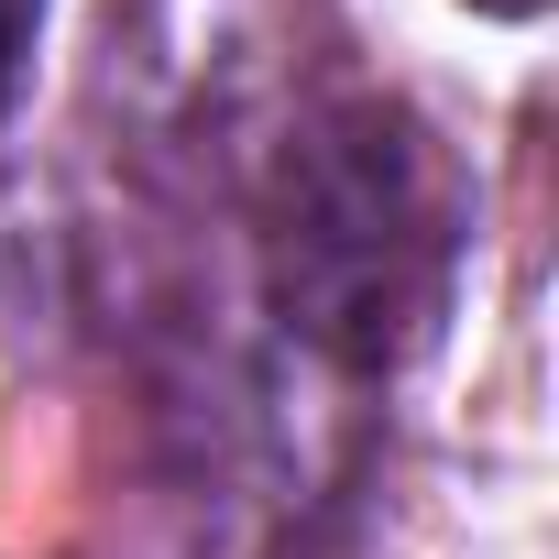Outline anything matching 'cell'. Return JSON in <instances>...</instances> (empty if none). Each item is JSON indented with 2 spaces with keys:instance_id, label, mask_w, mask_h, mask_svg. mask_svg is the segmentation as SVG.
Masks as SVG:
<instances>
[{
  "instance_id": "cell-1",
  "label": "cell",
  "mask_w": 559,
  "mask_h": 559,
  "mask_svg": "<svg viewBox=\"0 0 559 559\" xmlns=\"http://www.w3.org/2000/svg\"><path fill=\"white\" fill-rule=\"evenodd\" d=\"M461 219H472V198H461L450 143L395 99H341L286 143L274 198H263L274 308L330 362L384 373L439 330Z\"/></svg>"
},
{
  "instance_id": "cell-2",
  "label": "cell",
  "mask_w": 559,
  "mask_h": 559,
  "mask_svg": "<svg viewBox=\"0 0 559 559\" xmlns=\"http://www.w3.org/2000/svg\"><path fill=\"white\" fill-rule=\"evenodd\" d=\"M34 34H45V0H0V110H12V88L34 67Z\"/></svg>"
},
{
  "instance_id": "cell-3",
  "label": "cell",
  "mask_w": 559,
  "mask_h": 559,
  "mask_svg": "<svg viewBox=\"0 0 559 559\" xmlns=\"http://www.w3.org/2000/svg\"><path fill=\"white\" fill-rule=\"evenodd\" d=\"M472 12H504V23H526V12H537V0H472Z\"/></svg>"
}]
</instances>
